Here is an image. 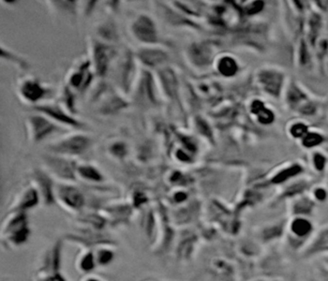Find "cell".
Returning a JSON list of instances; mask_svg holds the SVG:
<instances>
[{
  "label": "cell",
  "instance_id": "obj_4",
  "mask_svg": "<svg viewBox=\"0 0 328 281\" xmlns=\"http://www.w3.org/2000/svg\"><path fill=\"white\" fill-rule=\"evenodd\" d=\"M142 60L149 66H157L166 60V55L159 50H146L140 54Z\"/></svg>",
  "mask_w": 328,
  "mask_h": 281
},
{
  "label": "cell",
  "instance_id": "obj_17",
  "mask_svg": "<svg viewBox=\"0 0 328 281\" xmlns=\"http://www.w3.org/2000/svg\"><path fill=\"white\" fill-rule=\"evenodd\" d=\"M110 259H112V253H109L108 251L102 252V254H101V262L102 263H107L108 261H109Z\"/></svg>",
  "mask_w": 328,
  "mask_h": 281
},
{
  "label": "cell",
  "instance_id": "obj_20",
  "mask_svg": "<svg viewBox=\"0 0 328 281\" xmlns=\"http://www.w3.org/2000/svg\"><path fill=\"white\" fill-rule=\"evenodd\" d=\"M91 281H96V280H91Z\"/></svg>",
  "mask_w": 328,
  "mask_h": 281
},
{
  "label": "cell",
  "instance_id": "obj_13",
  "mask_svg": "<svg viewBox=\"0 0 328 281\" xmlns=\"http://www.w3.org/2000/svg\"><path fill=\"white\" fill-rule=\"evenodd\" d=\"M79 172L83 175L84 177L86 178H91L93 180H100V175L99 173L96 171V169H93L92 168H81L79 169Z\"/></svg>",
  "mask_w": 328,
  "mask_h": 281
},
{
  "label": "cell",
  "instance_id": "obj_10",
  "mask_svg": "<svg viewBox=\"0 0 328 281\" xmlns=\"http://www.w3.org/2000/svg\"><path fill=\"white\" fill-rule=\"evenodd\" d=\"M191 55L193 60L197 62L198 65H204V63L207 62L209 58L208 50L206 49L204 45H194L192 47Z\"/></svg>",
  "mask_w": 328,
  "mask_h": 281
},
{
  "label": "cell",
  "instance_id": "obj_9",
  "mask_svg": "<svg viewBox=\"0 0 328 281\" xmlns=\"http://www.w3.org/2000/svg\"><path fill=\"white\" fill-rule=\"evenodd\" d=\"M62 199L66 201L69 205H72L74 207H78L83 203L82 195L78 191L72 188H66L62 190Z\"/></svg>",
  "mask_w": 328,
  "mask_h": 281
},
{
  "label": "cell",
  "instance_id": "obj_3",
  "mask_svg": "<svg viewBox=\"0 0 328 281\" xmlns=\"http://www.w3.org/2000/svg\"><path fill=\"white\" fill-rule=\"evenodd\" d=\"M291 233L296 237H306L307 235L310 234V232L312 230V225L308 220H306L304 218H297L295 219L292 225H291Z\"/></svg>",
  "mask_w": 328,
  "mask_h": 281
},
{
  "label": "cell",
  "instance_id": "obj_12",
  "mask_svg": "<svg viewBox=\"0 0 328 281\" xmlns=\"http://www.w3.org/2000/svg\"><path fill=\"white\" fill-rule=\"evenodd\" d=\"M39 110H42L43 112L51 115L52 117H54V118L60 120V121H63V123H66V124L75 125V126L77 125V123H75V121H74L72 118L68 117L67 115L63 114L61 111H59L58 109H55V108H39Z\"/></svg>",
  "mask_w": 328,
  "mask_h": 281
},
{
  "label": "cell",
  "instance_id": "obj_18",
  "mask_svg": "<svg viewBox=\"0 0 328 281\" xmlns=\"http://www.w3.org/2000/svg\"><path fill=\"white\" fill-rule=\"evenodd\" d=\"M184 199H186V194H184V193H177L176 197H175L176 201H182V200H184Z\"/></svg>",
  "mask_w": 328,
  "mask_h": 281
},
{
  "label": "cell",
  "instance_id": "obj_8",
  "mask_svg": "<svg viewBox=\"0 0 328 281\" xmlns=\"http://www.w3.org/2000/svg\"><path fill=\"white\" fill-rule=\"evenodd\" d=\"M33 123H34V127H35L36 139H42V137L49 134L50 132L53 131V129H54V127H53L49 123V121L44 120L43 118L34 117Z\"/></svg>",
  "mask_w": 328,
  "mask_h": 281
},
{
  "label": "cell",
  "instance_id": "obj_11",
  "mask_svg": "<svg viewBox=\"0 0 328 281\" xmlns=\"http://www.w3.org/2000/svg\"><path fill=\"white\" fill-rule=\"evenodd\" d=\"M219 71L226 76H231L236 72V63L232 59V58L225 57L222 58L219 62Z\"/></svg>",
  "mask_w": 328,
  "mask_h": 281
},
{
  "label": "cell",
  "instance_id": "obj_7",
  "mask_svg": "<svg viewBox=\"0 0 328 281\" xmlns=\"http://www.w3.org/2000/svg\"><path fill=\"white\" fill-rule=\"evenodd\" d=\"M94 55H96V65H97V70L99 74H104L105 71H107L108 61H109L107 47H104L102 45H98L96 47V54Z\"/></svg>",
  "mask_w": 328,
  "mask_h": 281
},
{
  "label": "cell",
  "instance_id": "obj_1",
  "mask_svg": "<svg viewBox=\"0 0 328 281\" xmlns=\"http://www.w3.org/2000/svg\"><path fill=\"white\" fill-rule=\"evenodd\" d=\"M134 34L140 40L153 43L157 41V33L153 23L146 17H141L134 24Z\"/></svg>",
  "mask_w": 328,
  "mask_h": 281
},
{
  "label": "cell",
  "instance_id": "obj_19",
  "mask_svg": "<svg viewBox=\"0 0 328 281\" xmlns=\"http://www.w3.org/2000/svg\"><path fill=\"white\" fill-rule=\"evenodd\" d=\"M50 281H62V279H61L60 277H55V278H53V279L50 280Z\"/></svg>",
  "mask_w": 328,
  "mask_h": 281
},
{
  "label": "cell",
  "instance_id": "obj_16",
  "mask_svg": "<svg viewBox=\"0 0 328 281\" xmlns=\"http://www.w3.org/2000/svg\"><path fill=\"white\" fill-rule=\"evenodd\" d=\"M113 150H114L115 153H117V155H124V152H125L124 146L121 145V144H116V145L113 147Z\"/></svg>",
  "mask_w": 328,
  "mask_h": 281
},
{
  "label": "cell",
  "instance_id": "obj_6",
  "mask_svg": "<svg viewBox=\"0 0 328 281\" xmlns=\"http://www.w3.org/2000/svg\"><path fill=\"white\" fill-rule=\"evenodd\" d=\"M24 96L29 99L30 101H36L44 94V90L42 89L36 83H26L22 89Z\"/></svg>",
  "mask_w": 328,
  "mask_h": 281
},
{
  "label": "cell",
  "instance_id": "obj_14",
  "mask_svg": "<svg viewBox=\"0 0 328 281\" xmlns=\"http://www.w3.org/2000/svg\"><path fill=\"white\" fill-rule=\"evenodd\" d=\"M36 202V193H35V191H30L29 194L27 195V198H26L24 206H33Z\"/></svg>",
  "mask_w": 328,
  "mask_h": 281
},
{
  "label": "cell",
  "instance_id": "obj_2",
  "mask_svg": "<svg viewBox=\"0 0 328 281\" xmlns=\"http://www.w3.org/2000/svg\"><path fill=\"white\" fill-rule=\"evenodd\" d=\"M88 146V140L82 136H75L72 139L63 142L58 147V150L66 151L70 153H81Z\"/></svg>",
  "mask_w": 328,
  "mask_h": 281
},
{
  "label": "cell",
  "instance_id": "obj_5",
  "mask_svg": "<svg viewBox=\"0 0 328 281\" xmlns=\"http://www.w3.org/2000/svg\"><path fill=\"white\" fill-rule=\"evenodd\" d=\"M161 77L166 93L172 97L175 96L177 92V81L174 72L170 69H165L161 72Z\"/></svg>",
  "mask_w": 328,
  "mask_h": 281
},
{
  "label": "cell",
  "instance_id": "obj_15",
  "mask_svg": "<svg viewBox=\"0 0 328 281\" xmlns=\"http://www.w3.org/2000/svg\"><path fill=\"white\" fill-rule=\"evenodd\" d=\"M92 258L91 256H87L85 259H84V261L82 263V266L84 269H91L92 267Z\"/></svg>",
  "mask_w": 328,
  "mask_h": 281
}]
</instances>
